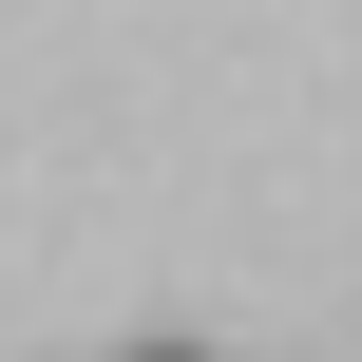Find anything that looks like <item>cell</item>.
Instances as JSON below:
<instances>
[{
    "label": "cell",
    "mask_w": 362,
    "mask_h": 362,
    "mask_svg": "<svg viewBox=\"0 0 362 362\" xmlns=\"http://www.w3.org/2000/svg\"><path fill=\"white\" fill-rule=\"evenodd\" d=\"M115 362H210V344H115Z\"/></svg>",
    "instance_id": "1"
}]
</instances>
